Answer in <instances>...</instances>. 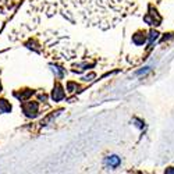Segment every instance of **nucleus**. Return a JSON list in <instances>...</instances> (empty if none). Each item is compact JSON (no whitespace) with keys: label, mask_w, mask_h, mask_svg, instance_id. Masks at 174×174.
I'll list each match as a JSON object with an SVG mask.
<instances>
[{"label":"nucleus","mask_w":174,"mask_h":174,"mask_svg":"<svg viewBox=\"0 0 174 174\" xmlns=\"http://www.w3.org/2000/svg\"><path fill=\"white\" fill-rule=\"evenodd\" d=\"M45 3L47 4L46 10L54 4V14L60 13L71 21H81L103 30L116 25L118 15L125 8V2L121 0H45Z\"/></svg>","instance_id":"f257e3e1"},{"label":"nucleus","mask_w":174,"mask_h":174,"mask_svg":"<svg viewBox=\"0 0 174 174\" xmlns=\"http://www.w3.org/2000/svg\"><path fill=\"white\" fill-rule=\"evenodd\" d=\"M11 110V106L8 105L6 101H0V113H7V111H10Z\"/></svg>","instance_id":"20e7f679"},{"label":"nucleus","mask_w":174,"mask_h":174,"mask_svg":"<svg viewBox=\"0 0 174 174\" xmlns=\"http://www.w3.org/2000/svg\"><path fill=\"white\" fill-rule=\"evenodd\" d=\"M109 162H110V163L113 164V166H116V164H117V163H118V159H117V157H116V156H113V157H111V159H110V160H109Z\"/></svg>","instance_id":"39448f33"},{"label":"nucleus","mask_w":174,"mask_h":174,"mask_svg":"<svg viewBox=\"0 0 174 174\" xmlns=\"http://www.w3.org/2000/svg\"><path fill=\"white\" fill-rule=\"evenodd\" d=\"M64 98V92L62 89V86L60 85H56V88L53 89V99L54 101H60V99Z\"/></svg>","instance_id":"7ed1b4c3"},{"label":"nucleus","mask_w":174,"mask_h":174,"mask_svg":"<svg viewBox=\"0 0 174 174\" xmlns=\"http://www.w3.org/2000/svg\"><path fill=\"white\" fill-rule=\"evenodd\" d=\"M22 109H24V113L28 116V117H35L38 113V103H32V102H28V103H24L22 105Z\"/></svg>","instance_id":"f03ea898"}]
</instances>
